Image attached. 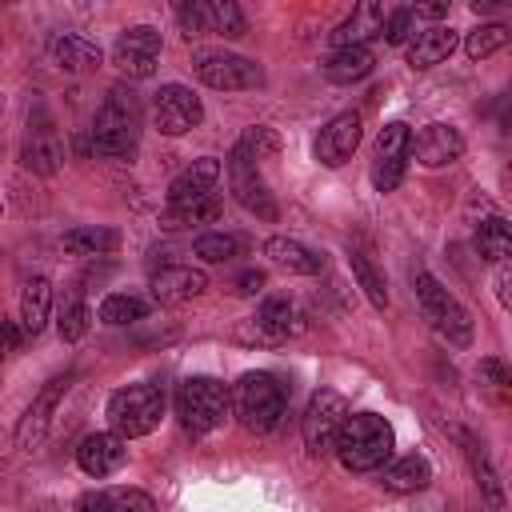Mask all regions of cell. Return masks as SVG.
I'll return each instance as SVG.
<instances>
[{"label": "cell", "instance_id": "cell-12", "mask_svg": "<svg viewBox=\"0 0 512 512\" xmlns=\"http://www.w3.org/2000/svg\"><path fill=\"white\" fill-rule=\"evenodd\" d=\"M152 120L164 136H184L204 120V104L184 84H160V92L152 96Z\"/></svg>", "mask_w": 512, "mask_h": 512}, {"label": "cell", "instance_id": "cell-4", "mask_svg": "<svg viewBox=\"0 0 512 512\" xmlns=\"http://www.w3.org/2000/svg\"><path fill=\"white\" fill-rule=\"evenodd\" d=\"M164 420V388L160 384H128L108 400V424L120 440H136L156 432Z\"/></svg>", "mask_w": 512, "mask_h": 512}, {"label": "cell", "instance_id": "cell-35", "mask_svg": "<svg viewBox=\"0 0 512 512\" xmlns=\"http://www.w3.org/2000/svg\"><path fill=\"white\" fill-rule=\"evenodd\" d=\"M224 212V204L212 196L196 200V204H184V208H168V228H192V224H216Z\"/></svg>", "mask_w": 512, "mask_h": 512}, {"label": "cell", "instance_id": "cell-39", "mask_svg": "<svg viewBox=\"0 0 512 512\" xmlns=\"http://www.w3.org/2000/svg\"><path fill=\"white\" fill-rule=\"evenodd\" d=\"M176 20H180V32H184L188 40H196V36H208L200 0H184V4H176Z\"/></svg>", "mask_w": 512, "mask_h": 512}, {"label": "cell", "instance_id": "cell-30", "mask_svg": "<svg viewBox=\"0 0 512 512\" xmlns=\"http://www.w3.org/2000/svg\"><path fill=\"white\" fill-rule=\"evenodd\" d=\"M60 244L72 256H104V252H112L120 244V236L112 228H100V224H80V228H68Z\"/></svg>", "mask_w": 512, "mask_h": 512}, {"label": "cell", "instance_id": "cell-36", "mask_svg": "<svg viewBox=\"0 0 512 512\" xmlns=\"http://www.w3.org/2000/svg\"><path fill=\"white\" fill-rule=\"evenodd\" d=\"M504 44H508V28H504V24H480V28H472V32H468L464 52H468L472 60H484V56L500 52Z\"/></svg>", "mask_w": 512, "mask_h": 512}, {"label": "cell", "instance_id": "cell-43", "mask_svg": "<svg viewBox=\"0 0 512 512\" xmlns=\"http://www.w3.org/2000/svg\"><path fill=\"white\" fill-rule=\"evenodd\" d=\"M76 512H108V492H104V488L84 492V496L76 500Z\"/></svg>", "mask_w": 512, "mask_h": 512}, {"label": "cell", "instance_id": "cell-17", "mask_svg": "<svg viewBox=\"0 0 512 512\" xmlns=\"http://www.w3.org/2000/svg\"><path fill=\"white\" fill-rule=\"evenodd\" d=\"M208 288V276L192 264H168L152 276V300L164 304V308H176V304H188L196 300L200 292Z\"/></svg>", "mask_w": 512, "mask_h": 512}, {"label": "cell", "instance_id": "cell-42", "mask_svg": "<svg viewBox=\"0 0 512 512\" xmlns=\"http://www.w3.org/2000/svg\"><path fill=\"white\" fill-rule=\"evenodd\" d=\"M264 284H268V276H264L260 268H248V272L236 276V292H240V296H256Z\"/></svg>", "mask_w": 512, "mask_h": 512}, {"label": "cell", "instance_id": "cell-47", "mask_svg": "<svg viewBox=\"0 0 512 512\" xmlns=\"http://www.w3.org/2000/svg\"><path fill=\"white\" fill-rule=\"evenodd\" d=\"M0 476H4V464H0Z\"/></svg>", "mask_w": 512, "mask_h": 512}, {"label": "cell", "instance_id": "cell-26", "mask_svg": "<svg viewBox=\"0 0 512 512\" xmlns=\"http://www.w3.org/2000/svg\"><path fill=\"white\" fill-rule=\"evenodd\" d=\"M428 480H432V464L424 460V456H400V460H392L384 472H380V484L388 488V492H420V488H428Z\"/></svg>", "mask_w": 512, "mask_h": 512}, {"label": "cell", "instance_id": "cell-6", "mask_svg": "<svg viewBox=\"0 0 512 512\" xmlns=\"http://www.w3.org/2000/svg\"><path fill=\"white\" fill-rule=\"evenodd\" d=\"M228 408H232V396L212 376H188L180 384V392H176V416H180L184 432H192V436L216 432L224 424Z\"/></svg>", "mask_w": 512, "mask_h": 512}, {"label": "cell", "instance_id": "cell-15", "mask_svg": "<svg viewBox=\"0 0 512 512\" xmlns=\"http://www.w3.org/2000/svg\"><path fill=\"white\" fill-rule=\"evenodd\" d=\"M360 136H364V124H360V112H340L332 116L320 136H316V160L328 164V168H340L344 160H352V152L360 148Z\"/></svg>", "mask_w": 512, "mask_h": 512}, {"label": "cell", "instance_id": "cell-38", "mask_svg": "<svg viewBox=\"0 0 512 512\" xmlns=\"http://www.w3.org/2000/svg\"><path fill=\"white\" fill-rule=\"evenodd\" d=\"M108 512H156V504L140 488H108Z\"/></svg>", "mask_w": 512, "mask_h": 512}, {"label": "cell", "instance_id": "cell-46", "mask_svg": "<svg viewBox=\"0 0 512 512\" xmlns=\"http://www.w3.org/2000/svg\"><path fill=\"white\" fill-rule=\"evenodd\" d=\"M496 292H500V304H508V268L500 264V272H496Z\"/></svg>", "mask_w": 512, "mask_h": 512}, {"label": "cell", "instance_id": "cell-41", "mask_svg": "<svg viewBox=\"0 0 512 512\" xmlns=\"http://www.w3.org/2000/svg\"><path fill=\"white\" fill-rule=\"evenodd\" d=\"M480 384H488L492 392H508V384H512L508 364H504L500 356H484V360H480Z\"/></svg>", "mask_w": 512, "mask_h": 512}, {"label": "cell", "instance_id": "cell-7", "mask_svg": "<svg viewBox=\"0 0 512 512\" xmlns=\"http://www.w3.org/2000/svg\"><path fill=\"white\" fill-rule=\"evenodd\" d=\"M344 416H348V404H344V396H340V392H332V388L312 392V400H308V408H304V420H300L304 452H308L312 460H320V456H328V452H332V444H336V432H340Z\"/></svg>", "mask_w": 512, "mask_h": 512}, {"label": "cell", "instance_id": "cell-2", "mask_svg": "<svg viewBox=\"0 0 512 512\" xmlns=\"http://www.w3.org/2000/svg\"><path fill=\"white\" fill-rule=\"evenodd\" d=\"M392 424L376 412H356V416H344L340 432H336V460L348 468V472H376L384 468V460L392 456Z\"/></svg>", "mask_w": 512, "mask_h": 512}, {"label": "cell", "instance_id": "cell-34", "mask_svg": "<svg viewBox=\"0 0 512 512\" xmlns=\"http://www.w3.org/2000/svg\"><path fill=\"white\" fill-rule=\"evenodd\" d=\"M96 316L104 324H136V320L148 316V304L140 296H132V292H112V296L100 300V312Z\"/></svg>", "mask_w": 512, "mask_h": 512}, {"label": "cell", "instance_id": "cell-20", "mask_svg": "<svg viewBox=\"0 0 512 512\" xmlns=\"http://www.w3.org/2000/svg\"><path fill=\"white\" fill-rule=\"evenodd\" d=\"M384 16H388V8H384V4H376V0L356 4V8H352V16H348V20H340V28L332 32V44H336V48H360L364 40H372V36H380V32H384Z\"/></svg>", "mask_w": 512, "mask_h": 512}, {"label": "cell", "instance_id": "cell-45", "mask_svg": "<svg viewBox=\"0 0 512 512\" xmlns=\"http://www.w3.org/2000/svg\"><path fill=\"white\" fill-rule=\"evenodd\" d=\"M16 340H20L16 324H12V320H0V364H4V356L16 348Z\"/></svg>", "mask_w": 512, "mask_h": 512}, {"label": "cell", "instance_id": "cell-27", "mask_svg": "<svg viewBox=\"0 0 512 512\" xmlns=\"http://www.w3.org/2000/svg\"><path fill=\"white\" fill-rule=\"evenodd\" d=\"M372 64H376V56H372L368 44H360V48H336L324 60V76L332 84H352V80H364L372 72Z\"/></svg>", "mask_w": 512, "mask_h": 512}, {"label": "cell", "instance_id": "cell-18", "mask_svg": "<svg viewBox=\"0 0 512 512\" xmlns=\"http://www.w3.org/2000/svg\"><path fill=\"white\" fill-rule=\"evenodd\" d=\"M124 460H128V448H124V440H120L116 432H92V436H84L80 448H76L80 472H84V476H96V480L112 476Z\"/></svg>", "mask_w": 512, "mask_h": 512}, {"label": "cell", "instance_id": "cell-29", "mask_svg": "<svg viewBox=\"0 0 512 512\" xmlns=\"http://www.w3.org/2000/svg\"><path fill=\"white\" fill-rule=\"evenodd\" d=\"M472 244H476V256H480V260H488V264H504V256L512 252V228H508V220H504V216H488V220H480Z\"/></svg>", "mask_w": 512, "mask_h": 512}, {"label": "cell", "instance_id": "cell-24", "mask_svg": "<svg viewBox=\"0 0 512 512\" xmlns=\"http://www.w3.org/2000/svg\"><path fill=\"white\" fill-rule=\"evenodd\" d=\"M452 52H456V32L448 24H432L408 40V64L412 68H432V64L448 60Z\"/></svg>", "mask_w": 512, "mask_h": 512}, {"label": "cell", "instance_id": "cell-11", "mask_svg": "<svg viewBox=\"0 0 512 512\" xmlns=\"http://www.w3.org/2000/svg\"><path fill=\"white\" fill-rule=\"evenodd\" d=\"M160 48H164V40H160V32H156L152 24H132V28H124V32L116 36V44H112V64H116L128 80H148V76L156 72Z\"/></svg>", "mask_w": 512, "mask_h": 512}, {"label": "cell", "instance_id": "cell-23", "mask_svg": "<svg viewBox=\"0 0 512 512\" xmlns=\"http://www.w3.org/2000/svg\"><path fill=\"white\" fill-rule=\"evenodd\" d=\"M48 320H52V284H48V276H32L20 292V328L32 340L48 328Z\"/></svg>", "mask_w": 512, "mask_h": 512}, {"label": "cell", "instance_id": "cell-25", "mask_svg": "<svg viewBox=\"0 0 512 512\" xmlns=\"http://www.w3.org/2000/svg\"><path fill=\"white\" fill-rule=\"evenodd\" d=\"M452 432H456V440L464 444V456H468V464H472V476H476V484H480L484 500H488L492 508H504V484H500V472L492 468V460H488L484 444H480L476 436H468L464 428H452Z\"/></svg>", "mask_w": 512, "mask_h": 512}, {"label": "cell", "instance_id": "cell-19", "mask_svg": "<svg viewBox=\"0 0 512 512\" xmlns=\"http://www.w3.org/2000/svg\"><path fill=\"white\" fill-rule=\"evenodd\" d=\"M216 180H220V160H212V156L192 160V164L168 184V208H184V204H196V200L212 196Z\"/></svg>", "mask_w": 512, "mask_h": 512}, {"label": "cell", "instance_id": "cell-33", "mask_svg": "<svg viewBox=\"0 0 512 512\" xmlns=\"http://www.w3.org/2000/svg\"><path fill=\"white\" fill-rule=\"evenodd\" d=\"M244 248H248V240L236 236V232H208V236H200V240L192 244V252H196L204 264H224V260L240 256Z\"/></svg>", "mask_w": 512, "mask_h": 512}, {"label": "cell", "instance_id": "cell-3", "mask_svg": "<svg viewBox=\"0 0 512 512\" xmlns=\"http://www.w3.org/2000/svg\"><path fill=\"white\" fill-rule=\"evenodd\" d=\"M232 404L248 432H276L288 416V392L272 372H244L232 392Z\"/></svg>", "mask_w": 512, "mask_h": 512}, {"label": "cell", "instance_id": "cell-9", "mask_svg": "<svg viewBox=\"0 0 512 512\" xmlns=\"http://www.w3.org/2000/svg\"><path fill=\"white\" fill-rule=\"evenodd\" d=\"M228 188H232L240 208H248L260 220H276V200L268 192V180L260 176V164L244 144H236L228 156Z\"/></svg>", "mask_w": 512, "mask_h": 512}, {"label": "cell", "instance_id": "cell-37", "mask_svg": "<svg viewBox=\"0 0 512 512\" xmlns=\"http://www.w3.org/2000/svg\"><path fill=\"white\" fill-rule=\"evenodd\" d=\"M56 332H60V340H64V344H76V340L88 332V308H84L80 300H68V304L60 308Z\"/></svg>", "mask_w": 512, "mask_h": 512}, {"label": "cell", "instance_id": "cell-44", "mask_svg": "<svg viewBox=\"0 0 512 512\" xmlns=\"http://www.w3.org/2000/svg\"><path fill=\"white\" fill-rule=\"evenodd\" d=\"M408 12H412V20H440V16H448V0H440V4H416Z\"/></svg>", "mask_w": 512, "mask_h": 512}, {"label": "cell", "instance_id": "cell-8", "mask_svg": "<svg viewBox=\"0 0 512 512\" xmlns=\"http://www.w3.org/2000/svg\"><path fill=\"white\" fill-rule=\"evenodd\" d=\"M192 68H196L200 84H208L216 92H244V88L264 84V68L236 52H196Z\"/></svg>", "mask_w": 512, "mask_h": 512}, {"label": "cell", "instance_id": "cell-16", "mask_svg": "<svg viewBox=\"0 0 512 512\" xmlns=\"http://www.w3.org/2000/svg\"><path fill=\"white\" fill-rule=\"evenodd\" d=\"M464 156V136L452 124H424L412 136V160L424 168H444Z\"/></svg>", "mask_w": 512, "mask_h": 512}, {"label": "cell", "instance_id": "cell-31", "mask_svg": "<svg viewBox=\"0 0 512 512\" xmlns=\"http://www.w3.org/2000/svg\"><path fill=\"white\" fill-rule=\"evenodd\" d=\"M200 8H204V28L208 32L228 36V40H236V36L248 32V20H244V12L232 0H200Z\"/></svg>", "mask_w": 512, "mask_h": 512}, {"label": "cell", "instance_id": "cell-14", "mask_svg": "<svg viewBox=\"0 0 512 512\" xmlns=\"http://www.w3.org/2000/svg\"><path fill=\"white\" fill-rule=\"evenodd\" d=\"M68 384H72V372H60V376H52V380L32 396L28 412H24L20 424H16V448L32 452V448L44 440V432H48V424H52V412H56V404L64 400Z\"/></svg>", "mask_w": 512, "mask_h": 512}, {"label": "cell", "instance_id": "cell-32", "mask_svg": "<svg viewBox=\"0 0 512 512\" xmlns=\"http://www.w3.org/2000/svg\"><path fill=\"white\" fill-rule=\"evenodd\" d=\"M348 264H352V276H356V284H360V292L368 296V304L376 308V312H384L388 308V284H384V272L364 256V252H348Z\"/></svg>", "mask_w": 512, "mask_h": 512}, {"label": "cell", "instance_id": "cell-13", "mask_svg": "<svg viewBox=\"0 0 512 512\" xmlns=\"http://www.w3.org/2000/svg\"><path fill=\"white\" fill-rule=\"evenodd\" d=\"M308 324H304V312L292 304V300H284V296H268V300H260V308H256V316L248 320V328L240 332L244 340H256V344H284L288 336H300Z\"/></svg>", "mask_w": 512, "mask_h": 512}, {"label": "cell", "instance_id": "cell-28", "mask_svg": "<svg viewBox=\"0 0 512 512\" xmlns=\"http://www.w3.org/2000/svg\"><path fill=\"white\" fill-rule=\"evenodd\" d=\"M52 56L64 72H88V68L100 64V48L88 36H76V32H60L52 40Z\"/></svg>", "mask_w": 512, "mask_h": 512}, {"label": "cell", "instance_id": "cell-10", "mask_svg": "<svg viewBox=\"0 0 512 512\" xmlns=\"http://www.w3.org/2000/svg\"><path fill=\"white\" fill-rule=\"evenodd\" d=\"M412 160V128L392 120L380 128L376 148H372V184L376 192H392L404 180V168Z\"/></svg>", "mask_w": 512, "mask_h": 512}, {"label": "cell", "instance_id": "cell-5", "mask_svg": "<svg viewBox=\"0 0 512 512\" xmlns=\"http://www.w3.org/2000/svg\"><path fill=\"white\" fill-rule=\"evenodd\" d=\"M412 288H416V300L424 308V316L432 320V328L456 344V348H468L472 344V316L464 312V304L428 272V268H416L412 272Z\"/></svg>", "mask_w": 512, "mask_h": 512}, {"label": "cell", "instance_id": "cell-40", "mask_svg": "<svg viewBox=\"0 0 512 512\" xmlns=\"http://www.w3.org/2000/svg\"><path fill=\"white\" fill-rule=\"evenodd\" d=\"M380 36H384L388 44H408V36H412V12H408V8H388Z\"/></svg>", "mask_w": 512, "mask_h": 512}, {"label": "cell", "instance_id": "cell-1", "mask_svg": "<svg viewBox=\"0 0 512 512\" xmlns=\"http://www.w3.org/2000/svg\"><path fill=\"white\" fill-rule=\"evenodd\" d=\"M136 144H140V100L132 88L116 84V88H108V96L96 112L92 152L108 156V160H124L136 152Z\"/></svg>", "mask_w": 512, "mask_h": 512}, {"label": "cell", "instance_id": "cell-21", "mask_svg": "<svg viewBox=\"0 0 512 512\" xmlns=\"http://www.w3.org/2000/svg\"><path fill=\"white\" fill-rule=\"evenodd\" d=\"M20 164L28 172H40V176L60 172L64 148H60V140H56V132L48 124H36V128L28 124V136H24V148H20Z\"/></svg>", "mask_w": 512, "mask_h": 512}, {"label": "cell", "instance_id": "cell-22", "mask_svg": "<svg viewBox=\"0 0 512 512\" xmlns=\"http://www.w3.org/2000/svg\"><path fill=\"white\" fill-rule=\"evenodd\" d=\"M264 256H268L276 268L296 272V276H316V272H324V256L312 252L308 244L292 240V236H272V240L264 244Z\"/></svg>", "mask_w": 512, "mask_h": 512}]
</instances>
